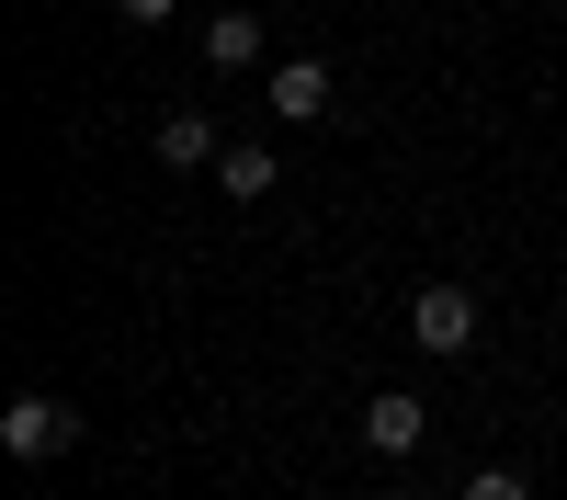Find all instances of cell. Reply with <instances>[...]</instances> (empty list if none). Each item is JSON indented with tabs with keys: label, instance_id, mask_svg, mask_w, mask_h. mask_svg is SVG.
<instances>
[{
	"label": "cell",
	"instance_id": "8992f818",
	"mask_svg": "<svg viewBox=\"0 0 567 500\" xmlns=\"http://www.w3.org/2000/svg\"><path fill=\"white\" fill-rule=\"evenodd\" d=\"M272 182H284V171H272V149H261V136H239V149L216 160V194H227V205H261Z\"/></svg>",
	"mask_w": 567,
	"mask_h": 500
},
{
	"label": "cell",
	"instance_id": "277c9868",
	"mask_svg": "<svg viewBox=\"0 0 567 500\" xmlns=\"http://www.w3.org/2000/svg\"><path fill=\"white\" fill-rule=\"evenodd\" d=\"M363 443H374V455H420V443H432V398H420V387L363 398Z\"/></svg>",
	"mask_w": 567,
	"mask_h": 500
},
{
	"label": "cell",
	"instance_id": "3957f363",
	"mask_svg": "<svg viewBox=\"0 0 567 500\" xmlns=\"http://www.w3.org/2000/svg\"><path fill=\"white\" fill-rule=\"evenodd\" d=\"M261 103H272L284 125H329V103H341V80H329V58H284Z\"/></svg>",
	"mask_w": 567,
	"mask_h": 500
},
{
	"label": "cell",
	"instance_id": "6da1fadb",
	"mask_svg": "<svg viewBox=\"0 0 567 500\" xmlns=\"http://www.w3.org/2000/svg\"><path fill=\"white\" fill-rule=\"evenodd\" d=\"M69 443H80V398L34 387V398L0 409V455H12V467H45V455H69Z\"/></svg>",
	"mask_w": 567,
	"mask_h": 500
},
{
	"label": "cell",
	"instance_id": "52a82bcc",
	"mask_svg": "<svg viewBox=\"0 0 567 500\" xmlns=\"http://www.w3.org/2000/svg\"><path fill=\"white\" fill-rule=\"evenodd\" d=\"M250 58H261V23H250V12H216V23H205V69H227V80H239Z\"/></svg>",
	"mask_w": 567,
	"mask_h": 500
},
{
	"label": "cell",
	"instance_id": "5b68a950",
	"mask_svg": "<svg viewBox=\"0 0 567 500\" xmlns=\"http://www.w3.org/2000/svg\"><path fill=\"white\" fill-rule=\"evenodd\" d=\"M216 114H159V171H216Z\"/></svg>",
	"mask_w": 567,
	"mask_h": 500
},
{
	"label": "cell",
	"instance_id": "9c48e42d",
	"mask_svg": "<svg viewBox=\"0 0 567 500\" xmlns=\"http://www.w3.org/2000/svg\"><path fill=\"white\" fill-rule=\"evenodd\" d=\"M114 12H125V23H171L182 0H114Z\"/></svg>",
	"mask_w": 567,
	"mask_h": 500
},
{
	"label": "cell",
	"instance_id": "7a4b0ae2",
	"mask_svg": "<svg viewBox=\"0 0 567 500\" xmlns=\"http://www.w3.org/2000/svg\"><path fill=\"white\" fill-rule=\"evenodd\" d=\"M409 341L432 353V364H454L465 341H477V296H465V285H420L409 296Z\"/></svg>",
	"mask_w": 567,
	"mask_h": 500
},
{
	"label": "cell",
	"instance_id": "ba28073f",
	"mask_svg": "<svg viewBox=\"0 0 567 500\" xmlns=\"http://www.w3.org/2000/svg\"><path fill=\"white\" fill-rule=\"evenodd\" d=\"M465 500H534V478H523V467H477V478H465Z\"/></svg>",
	"mask_w": 567,
	"mask_h": 500
}]
</instances>
